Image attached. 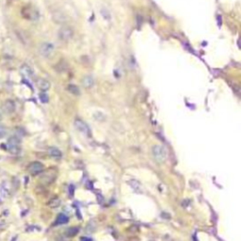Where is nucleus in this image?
<instances>
[{
	"mask_svg": "<svg viewBox=\"0 0 241 241\" xmlns=\"http://www.w3.org/2000/svg\"><path fill=\"white\" fill-rule=\"evenodd\" d=\"M153 156L155 157V159L158 163H163L165 162L167 158V152L165 148L160 146V145H155L152 149Z\"/></svg>",
	"mask_w": 241,
	"mask_h": 241,
	"instance_id": "1",
	"label": "nucleus"
},
{
	"mask_svg": "<svg viewBox=\"0 0 241 241\" xmlns=\"http://www.w3.org/2000/svg\"><path fill=\"white\" fill-rule=\"evenodd\" d=\"M73 36H74V31L70 27H62L60 28L59 32H57L59 39L63 42H68L73 38Z\"/></svg>",
	"mask_w": 241,
	"mask_h": 241,
	"instance_id": "2",
	"label": "nucleus"
},
{
	"mask_svg": "<svg viewBox=\"0 0 241 241\" xmlns=\"http://www.w3.org/2000/svg\"><path fill=\"white\" fill-rule=\"evenodd\" d=\"M20 143L21 141L17 137H11L8 139V150L11 153H20Z\"/></svg>",
	"mask_w": 241,
	"mask_h": 241,
	"instance_id": "3",
	"label": "nucleus"
},
{
	"mask_svg": "<svg viewBox=\"0 0 241 241\" xmlns=\"http://www.w3.org/2000/svg\"><path fill=\"white\" fill-rule=\"evenodd\" d=\"M54 49H55V46H54L53 43H51V42H43L41 44L39 51H40V54L42 57H50L53 54Z\"/></svg>",
	"mask_w": 241,
	"mask_h": 241,
	"instance_id": "4",
	"label": "nucleus"
},
{
	"mask_svg": "<svg viewBox=\"0 0 241 241\" xmlns=\"http://www.w3.org/2000/svg\"><path fill=\"white\" fill-rule=\"evenodd\" d=\"M75 126L80 133L85 135L86 137H90V128L88 126V124H87L86 123H84L83 120H81L79 119H76L75 120Z\"/></svg>",
	"mask_w": 241,
	"mask_h": 241,
	"instance_id": "5",
	"label": "nucleus"
},
{
	"mask_svg": "<svg viewBox=\"0 0 241 241\" xmlns=\"http://www.w3.org/2000/svg\"><path fill=\"white\" fill-rule=\"evenodd\" d=\"M15 110V103L12 100H6L2 105V111L6 114H11Z\"/></svg>",
	"mask_w": 241,
	"mask_h": 241,
	"instance_id": "6",
	"label": "nucleus"
},
{
	"mask_svg": "<svg viewBox=\"0 0 241 241\" xmlns=\"http://www.w3.org/2000/svg\"><path fill=\"white\" fill-rule=\"evenodd\" d=\"M43 171V165L40 162H32L29 166H28V171H29L31 174L35 175L40 173Z\"/></svg>",
	"mask_w": 241,
	"mask_h": 241,
	"instance_id": "7",
	"label": "nucleus"
},
{
	"mask_svg": "<svg viewBox=\"0 0 241 241\" xmlns=\"http://www.w3.org/2000/svg\"><path fill=\"white\" fill-rule=\"evenodd\" d=\"M20 72H21V74H22L24 76H25V77L29 78V79L32 78V77H33V75H34L32 69H31L28 65H27V64L22 65L21 69H20Z\"/></svg>",
	"mask_w": 241,
	"mask_h": 241,
	"instance_id": "8",
	"label": "nucleus"
},
{
	"mask_svg": "<svg viewBox=\"0 0 241 241\" xmlns=\"http://www.w3.org/2000/svg\"><path fill=\"white\" fill-rule=\"evenodd\" d=\"M37 86L41 90L46 91L50 88V83H49V81L44 79V78H39L37 80Z\"/></svg>",
	"mask_w": 241,
	"mask_h": 241,
	"instance_id": "9",
	"label": "nucleus"
},
{
	"mask_svg": "<svg viewBox=\"0 0 241 241\" xmlns=\"http://www.w3.org/2000/svg\"><path fill=\"white\" fill-rule=\"evenodd\" d=\"M93 84H94V80L93 78V76L90 75H86L83 77V79H82V85H83V87L86 89L91 88V87L93 86Z\"/></svg>",
	"mask_w": 241,
	"mask_h": 241,
	"instance_id": "10",
	"label": "nucleus"
},
{
	"mask_svg": "<svg viewBox=\"0 0 241 241\" xmlns=\"http://www.w3.org/2000/svg\"><path fill=\"white\" fill-rule=\"evenodd\" d=\"M48 155H49L51 157L54 158H60L61 157V152L56 147H50L48 148Z\"/></svg>",
	"mask_w": 241,
	"mask_h": 241,
	"instance_id": "11",
	"label": "nucleus"
},
{
	"mask_svg": "<svg viewBox=\"0 0 241 241\" xmlns=\"http://www.w3.org/2000/svg\"><path fill=\"white\" fill-rule=\"evenodd\" d=\"M129 185L132 186V189L138 192V193H141L142 192V187H141V185L139 184V183L136 180H130L129 181Z\"/></svg>",
	"mask_w": 241,
	"mask_h": 241,
	"instance_id": "12",
	"label": "nucleus"
},
{
	"mask_svg": "<svg viewBox=\"0 0 241 241\" xmlns=\"http://www.w3.org/2000/svg\"><path fill=\"white\" fill-rule=\"evenodd\" d=\"M69 221V218L67 216H65L64 214H60L57 216V220H56V224H65Z\"/></svg>",
	"mask_w": 241,
	"mask_h": 241,
	"instance_id": "13",
	"label": "nucleus"
},
{
	"mask_svg": "<svg viewBox=\"0 0 241 241\" xmlns=\"http://www.w3.org/2000/svg\"><path fill=\"white\" fill-rule=\"evenodd\" d=\"M67 90H68L71 93H73L74 95H79L80 94V90L78 89L77 86L75 85H69L67 87Z\"/></svg>",
	"mask_w": 241,
	"mask_h": 241,
	"instance_id": "14",
	"label": "nucleus"
},
{
	"mask_svg": "<svg viewBox=\"0 0 241 241\" xmlns=\"http://www.w3.org/2000/svg\"><path fill=\"white\" fill-rule=\"evenodd\" d=\"M60 200L59 198H54V199H52L49 202H48V205H49L50 207H52V208H56V207L57 206H60Z\"/></svg>",
	"mask_w": 241,
	"mask_h": 241,
	"instance_id": "15",
	"label": "nucleus"
},
{
	"mask_svg": "<svg viewBox=\"0 0 241 241\" xmlns=\"http://www.w3.org/2000/svg\"><path fill=\"white\" fill-rule=\"evenodd\" d=\"M77 233H78V228L73 227V228H69L66 231V235H68V237H74V235Z\"/></svg>",
	"mask_w": 241,
	"mask_h": 241,
	"instance_id": "16",
	"label": "nucleus"
},
{
	"mask_svg": "<svg viewBox=\"0 0 241 241\" xmlns=\"http://www.w3.org/2000/svg\"><path fill=\"white\" fill-rule=\"evenodd\" d=\"M0 193H1V195L3 197H7L8 196V193H9V190L7 187H5L4 185L2 184L1 186H0Z\"/></svg>",
	"mask_w": 241,
	"mask_h": 241,
	"instance_id": "17",
	"label": "nucleus"
},
{
	"mask_svg": "<svg viewBox=\"0 0 241 241\" xmlns=\"http://www.w3.org/2000/svg\"><path fill=\"white\" fill-rule=\"evenodd\" d=\"M40 100L42 103H47L48 102V96L45 93H41L40 94Z\"/></svg>",
	"mask_w": 241,
	"mask_h": 241,
	"instance_id": "18",
	"label": "nucleus"
},
{
	"mask_svg": "<svg viewBox=\"0 0 241 241\" xmlns=\"http://www.w3.org/2000/svg\"><path fill=\"white\" fill-rule=\"evenodd\" d=\"M6 134H7L6 129H5L4 127H2V126H0V138H4V136H5Z\"/></svg>",
	"mask_w": 241,
	"mask_h": 241,
	"instance_id": "19",
	"label": "nucleus"
},
{
	"mask_svg": "<svg viewBox=\"0 0 241 241\" xmlns=\"http://www.w3.org/2000/svg\"><path fill=\"white\" fill-rule=\"evenodd\" d=\"M70 194L73 196L74 194V186H70Z\"/></svg>",
	"mask_w": 241,
	"mask_h": 241,
	"instance_id": "20",
	"label": "nucleus"
},
{
	"mask_svg": "<svg viewBox=\"0 0 241 241\" xmlns=\"http://www.w3.org/2000/svg\"><path fill=\"white\" fill-rule=\"evenodd\" d=\"M82 241H93V240L89 237H84V238H82Z\"/></svg>",
	"mask_w": 241,
	"mask_h": 241,
	"instance_id": "21",
	"label": "nucleus"
},
{
	"mask_svg": "<svg viewBox=\"0 0 241 241\" xmlns=\"http://www.w3.org/2000/svg\"><path fill=\"white\" fill-rule=\"evenodd\" d=\"M17 240V237H12V239H11V241H16Z\"/></svg>",
	"mask_w": 241,
	"mask_h": 241,
	"instance_id": "22",
	"label": "nucleus"
},
{
	"mask_svg": "<svg viewBox=\"0 0 241 241\" xmlns=\"http://www.w3.org/2000/svg\"><path fill=\"white\" fill-rule=\"evenodd\" d=\"M2 120V116H1V114H0V120Z\"/></svg>",
	"mask_w": 241,
	"mask_h": 241,
	"instance_id": "23",
	"label": "nucleus"
}]
</instances>
